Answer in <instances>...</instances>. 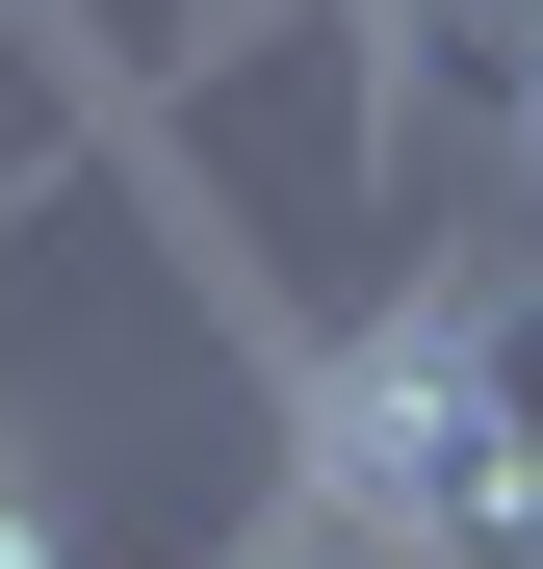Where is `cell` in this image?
I'll return each mask as SVG.
<instances>
[{"mask_svg": "<svg viewBox=\"0 0 543 569\" xmlns=\"http://www.w3.org/2000/svg\"><path fill=\"white\" fill-rule=\"evenodd\" d=\"M336 52H362V130L389 156H543V0H336Z\"/></svg>", "mask_w": 543, "mask_h": 569, "instance_id": "1", "label": "cell"}, {"mask_svg": "<svg viewBox=\"0 0 543 569\" xmlns=\"http://www.w3.org/2000/svg\"><path fill=\"white\" fill-rule=\"evenodd\" d=\"M208 569H362V543H336V518H311V492H259V518H233V543H208Z\"/></svg>", "mask_w": 543, "mask_h": 569, "instance_id": "2", "label": "cell"}, {"mask_svg": "<svg viewBox=\"0 0 543 569\" xmlns=\"http://www.w3.org/2000/svg\"><path fill=\"white\" fill-rule=\"evenodd\" d=\"M0 569H78V518H52V466L0 440Z\"/></svg>", "mask_w": 543, "mask_h": 569, "instance_id": "3", "label": "cell"}]
</instances>
